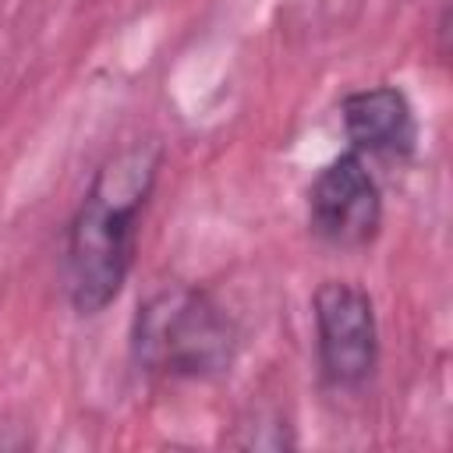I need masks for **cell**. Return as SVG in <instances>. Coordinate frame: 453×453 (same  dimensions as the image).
Segmentation results:
<instances>
[{
    "mask_svg": "<svg viewBox=\"0 0 453 453\" xmlns=\"http://www.w3.org/2000/svg\"><path fill=\"white\" fill-rule=\"evenodd\" d=\"M156 170L159 145L138 142L106 159L85 191L67 230V294L81 315L103 311L120 294Z\"/></svg>",
    "mask_w": 453,
    "mask_h": 453,
    "instance_id": "1",
    "label": "cell"
},
{
    "mask_svg": "<svg viewBox=\"0 0 453 453\" xmlns=\"http://www.w3.org/2000/svg\"><path fill=\"white\" fill-rule=\"evenodd\" d=\"M234 347L230 315L202 290H163L134 319V357L152 375L209 379L230 365Z\"/></svg>",
    "mask_w": 453,
    "mask_h": 453,
    "instance_id": "2",
    "label": "cell"
},
{
    "mask_svg": "<svg viewBox=\"0 0 453 453\" xmlns=\"http://www.w3.org/2000/svg\"><path fill=\"white\" fill-rule=\"evenodd\" d=\"M319 361L333 386H357L372 375L379 354L372 297L340 280H326L315 290Z\"/></svg>",
    "mask_w": 453,
    "mask_h": 453,
    "instance_id": "3",
    "label": "cell"
},
{
    "mask_svg": "<svg viewBox=\"0 0 453 453\" xmlns=\"http://www.w3.org/2000/svg\"><path fill=\"white\" fill-rule=\"evenodd\" d=\"M311 230L336 248H361L375 237L382 198L357 152L333 159L311 184L308 195Z\"/></svg>",
    "mask_w": 453,
    "mask_h": 453,
    "instance_id": "4",
    "label": "cell"
},
{
    "mask_svg": "<svg viewBox=\"0 0 453 453\" xmlns=\"http://www.w3.org/2000/svg\"><path fill=\"white\" fill-rule=\"evenodd\" d=\"M343 127L354 149L375 152V156H407L418 138L411 103L403 99L400 88H389V85L361 88L347 96Z\"/></svg>",
    "mask_w": 453,
    "mask_h": 453,
    "instance_id": "5",
    "label": "cell"
}]
</instances>
